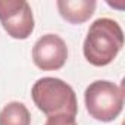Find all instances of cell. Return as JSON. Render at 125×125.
I'll return each instance as SVG.
<instances>
[{
  "label": "cell",
  "instance_id": "obj_1",
  "mask_svg": "<svg viewBox=\"0 0 125 125\" xmlns=\"http://www.w3.org/2000/svg\"><path fill=\"white\" fill-rule=\"evenodd\" d=\"M124 47V31L121 25L110 18L96 19L84 40V57L94 66L112 63Z\"/></svg>",
  "mask_w": 125,
  "mask_h": 125
},
{
  "label": "cell",
  "instance_id": "obj_2",
  "mask_svg": "<svg viewBox=\"0 0 125 125\" xmlns=\"http://www.w3.org/2000/svg\"><path fill=\"white\" fill-rule=\"evenodd\" d=\"M31 97L35 106L49 116L68 115L74 116L78 112V103L74 88L60 78H40L31 88Z\"/></svg>",
  "mask_w": 125,
  "mask_h": 125
},
{
  "label": "cell",
  "instance_id": "obj_3",
  "mask_svg": "<svg viewBox=\"0 0 125 125\" xmlns=\"http://www.w3.org/2000/svg\"><path fill=\"white\" fill-rule=\"evenodd\" d=\"M84 102L91 118L100 122H112L122 112L124 90L115 83L99 80L85 88Z\"/></svg>",
  "mask_w": 125,
  "mask_h": 125
},
{
  "label": "cell",
  "instance_id": "obj_4",
  "mask_svg": "<svg viewBox=\"0 0 125 125\" xmlns=\"http://www.w3.org/2000/svg\"><path fill=\"white\" fill-rule=\"evenodd\" d=\"M0 22L16 40H25L34 31V15L25 0H0Z\"/></svg>",
  "mask_w": 125,
  "mask_h": 125
},
{
  "label": "cell",
  "instance_id": "obj_5",
  "mask_svg": "<svg viewBox=\"0 0 125 125\" xmlns=\"http://www.w3.org/2000/svg\"><path fill=\"white\" fill-rule=\"evenodd\" d=\"M68 59L66 43L56 34L40 37L32 47V60L43 71H57L63 68Z\"/></svg>",
  "mask_w": 125,
  "mask_h": 125
},
{
  "label": "cell",
  "instance_id": "obj_6",
  "mask_svg": "<svg viewBox=\"0 0 125 125\" xmlns=\"http://www.w3.org/2000/svg\"><path fill=\"white\" fill-rule=\"evenodd\" d=\"M56 6L60 16L66 22L78 25L93 16L97 3L94 0H57Z\"/></svg>",
  "mask_w": 125,
  "mask_h": 125
},
{
  "label": "cell",
  "instance_id": "obj_7",
  "mask_svg": "<svg viewBox=\"0 0 125 125\" xmlns=\"http://www.w3.org/2000/svg\"><path fill=\"white\" fill-rule=\"evenodd\" d=\"M0 125H31V113L24 103L10 102L0 112Z\"/></svg>",
  "mask_w": 125,
  "mask_h": 125
},
{
  "label": "cell",
  "instance_id": "obj_8",
  "mask_svg": "<svg viewBox=\"0 0 125 125\" xmlns=\"http://www.w3.org/2000/svg\"><path fill=\"white\" fill-rule=\"evenodd\" d=\"M44 125H78L74 116H68V115H54V116H49Z\"/></svg>",
  "mask_w": 125,
  "mask_h": 125
}]
</instances>
